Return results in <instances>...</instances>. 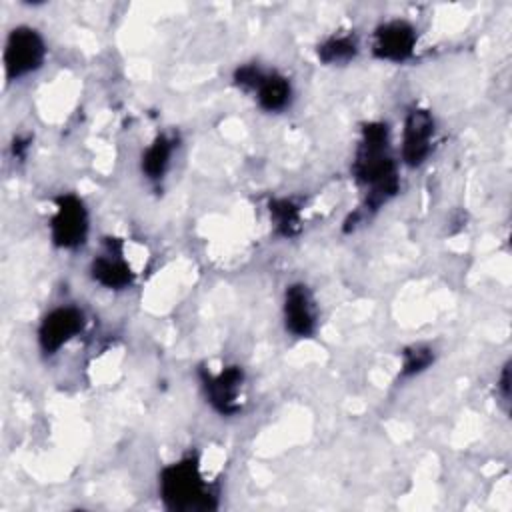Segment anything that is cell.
Listing matches in <instances>:
<instances>
[{"instance_id": "obj_3", "label": "cell", "mask_w": 512, "mask_h": 512, "mask_svg": "<svg viewBox=\"0 0 512 512\" xmlns=\"http://www.w3.org/2000/svg\"><path fill=\"white\" fill-rule=\"evenodd\" d=\"M234 82L246 92H252L258 106L266 112H282L290 106L292 84L274 70H262L256 64H244L234 72Z\"/></svg>"}, {"instance_id": "obj_10", "label": "cell", "mask_w": 512, "mask_h": 512, "mask_svg": "<svg viewBox=\"0 0 512 512\" xmlns=\"http://www.w3.org/2000/svg\"><path fill=\"white\" fill-rule=\"evenodd\" d=\"M282 318L286 330L296 338H308L316 332L318 310L306 284H290L284 292Z\"/></svg>"}, {"instance_id": "obj_13", "label": "cell", "mask_w": 512, "mask_h": 512, "mask_svg": "<svg viewBox=\"0 0 512 512\" xmlns=\"http://www.w3.org/2000/svg\"><path fill=\"white\" fill-rule=\"evenodd\" d=\"M358 52V42L350 34L330 36L318 46V58L326 64H342L354 58Z\"/></svg>"}, {"instance_id": "obj_2", "label": "cell", "mask_w": 512, "mask_h": 512, "mask_svg": "<svg viewBox=\"0 0 512 512\" xmlns=\"http://www.w3.org/2000/svg\"><path fill=\"white\" fill-rule=\"evenodd\" d=\"M160 498L168 510L176 512L216 508V492L192 456L172 462L160 472Z\"/></svg>"}, {"instance_id": "obj_9", "label": "cell", "mask_w": 512, "mask_h": 512, "mask_svg": "<svg viewBox=\"0 0 512 512\" xmlns=\"http://www.w3.org/2000/svg\"><path fill=\"white\" fill-rule=\"evenodd\" d=\"M434 118L424 108H412L402 128V160L408 166H420L432 152Z\"/></svg>"}, {"instance_id": "obj_7", "label": "cell", "mask_w": 512, "mask_h": 512, "mask_svg": "<svg viewBox=\"0 0 512 512\" xmlns=\"http://www.w3.org/2000/svg\"><path fill=\"white\" fill-rule=\"evenodd\" d=\"M84 328V314L76 306L52 308L38 326L40 350L48 356L56 354L64 344H68Z\"/></svg>"}, {"instance_id": "obj_11", "label": "cell", "mask_w": 512, "mask_h": 512, "mask_svg": "<svg viewBox=\"0 0 512 512\" xmlns=\"http://www.w3.org/2000/svg\"><path fill=\"white\" fill-rule=\"evenodd\" d=\"M90 276L104 288L122 290L134 280V272L124 258L122 242L118 238H108L100 254L94 256L90 264Z\"/></svg>"}, {"instance_id": "obj_15", "label": "cell", "mask_w": 512, "mask_h": 512, "mask_svg": "<svg viewBox=\"0 0 512 512\" xmlns=\"http://www.w3.org/2000/svg\"><path fill=\"white\" fill-rule=\"evenodd\" d=\"M434 362V352L428 346H410L402 354V376H414Z\"/></svg>"}, {"instance_id": "obj_6", "label": "cell", "mask_w": 512, "mask_h": 512, "mask_svg": "<svg viewBox=\"0 0 512 512\" xmlns=\"http://www.w3.org/2000/svg\"><path fill=\"white\" fill-rule=\"evenodd\" d=\"M202 388L216 412L224 416L240 412L244 388V372L240 366H226L216 374L202 372Z\"/></svg>"}, {"instance_id": "obj_12", "label": "cell", "mask_w": 512, "mask_h": 512, "mask_svg": "<svg viewBox=\"0 0 512 512\" xmlns=\"http://www.w3.org/2000/svg\"><path fill=\"white\" fill-rule=\"evenodd\" d=\"M174 146H176L174 138H170L166 134L156 136L148 144V148L142 152V162H140L142 172L148 180H160L166 174V170L170 166V158L174 154Z\"/></svg>"}, {"instance_id": "obj_8", "label": "cell", "mask_w": 512, "mask_h": 512, "mask_svg": "<svg viewBox=\"0 0 512 512\" xmlns=\"http://www.w3.org/2000/svg\"><path fill=\"white\" fill-rule=\"evenodd\" d=\"M416 28L406 20L382 22L372 34V52L386 62H404L414 54Z\"/></svg>"}, {"instance_id": "obj_4", "label": "cell", "mask_w": 512, "mask_h": 512, "mask_svg": "<svg viewBox=\"0 0 512 512\" xmlns=\"http://www.w3.org/2000/svg\"><path fill=\"white\" fill-rule=\"evenodd\" d=\"M46 58V44L38 30L16 26L4 44V72L8 80H20L36 72Z\"/></svg>"}, {"instance_id": "obj_1", "label": "cell", "mask_w": 512, "mask_h": 512, "mask_svg": "<svg viewBox=\"0 0 512 512\" xmlns=\"http://www.w3.org/2000/svg\"><path fill=\"white\" fill-rule=\"evenodd\" d=\"M352 172L356 180L368 188L366 206H370V210L380 208L398 192V172L390 154L386 124L370 122L362 128Z\"/></svg>"}, {"instance_id": "obj_14", "label": "cell", "mask_w": 512, "mask_h": 512, "mask_svg": "<svg viewBox=\"0 0 512 512\" xmlns=\"http://www.w3.org/2000/svg\"><path fill=\"white\" fill-rule=\"evenodd\" d=\"M270 218L274 220V226L280 234L290 236L298 230L300 212L294 202L290 200H274L270 202Z\"/></svg>"}, {"instance_id": "obj_5", "label": "cell", "mask_w": 512, "mask_h": 512, "mask_svg": "<svg viewBox=\"0 0 512 512\" xmlns=\"http://www.w3.org/2000/svg\"><path fill=\"white\" fill-rule=\"evenodd\" d=\"M88 236V210L74 194L56 200V212L50 220V238L58 248H78Z\"/></svg>"}, {"instance_id": "obj_16", "label": "cell", "mask_w": 512, "mask_h": 512, "mask_svg": "<svg viewBox=\"0 0 512 512\" xmlns=\"http://www.w3.org/2000/svg\"><path fill=\"white\" fill-rule=\"evenodd\" d=\"M508 364L502 368V378H500V390H502V396H504V402H508Z\"/></svg>"}]
</instances>
